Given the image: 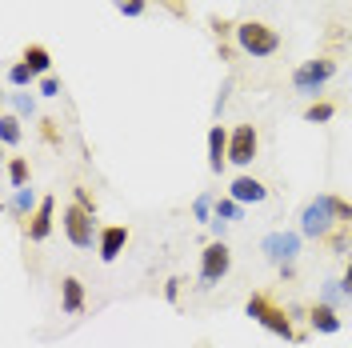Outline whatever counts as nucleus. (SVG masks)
Wrapping results in <instances>:
<instances>
[{
  "instance_id": "f257e3e1",
  "label": "nucleus",
  "mask_w": 352,
  "mask_h": 348,
  "mask_svg": "<svg viewBox=\"0 0 352 348\" xmlns=\"http://www.w3.org/2000/svg\"><path fill=\"white\" fill-rule=\"evenodd\" d=\"M336 224H352V204L349 200H340V196L320 193V196H312L305 208H300V237L329 240Z\"/></svg>"
},
{
  "instance_id": "f03ea898",
  "label": "nucleus",
  "mask_w": 352,
  "mask_h": 348,
  "mask_svg": "<svg viewBox=\"0 0 352 348\" xmlns=\"http://www.w3.org/2000/svg\"><path fill=\"white\" fill-rule=\"evenodd\" d=\"M236 44H241V52L244 56H252V61H264V56H272L276 48H280V32L272 28V24H264V21H244L236 24Z\"/></svg>"
},
{
  "instance_id": "7ed1b4c3",
  "label": "nucleus",
  "mask_w": 352,
  "mask_h": 348,
  "mask_svg": "<svg viewBox=\"0 0 352 348\" xmlns=\"http://www.w3.org/2000/svg\"><path fill=\"white\" fill-rule=\"evenodd\" d=\"M244 312H248L261 328H268L272 336H280V340H300L296 328H292V316H288L285 308L268 305V296H261V292H252V296L244 301Z\"/></svg>"
},
{
  "instance_id": "20e7f679",
  "label": "nucleus",
  "mask_w": 352,
  "mask_h": 348,
  "mask_svg": "<svg viewBox=\"0 0 352 348\" xmlns=\"http://www.w3.org/2000/svg\"><path fill=\"white\" fill-rule=\"evenodd\" d=\"M228 268H232V252H228V244L224 240H212L204 252H200V292H208V288H217L224 276H228Z\"/></svg>"
},
{
  "instance_id": "39448f33",
  "label": "nucleus",
  "mask_w": 352,
  "mask_h": 348,
  "mask_svg": "<svg viewBox=\"0 0 352 348\" xmlns=\"http://www.w3.org/2000/svg\"><path fill=\"white\" fill-rule=\"evenodd\" d=\"M332 76H336V61H329V56H316V61H305V65L292 72V88H296L300 96H316V92L329 85Z\"/></svg>"
},
{
  "instance_id": "423d86ee",
  "label": "nucleus",
  "mask_w": 352,
  "mask_h": 348,
  "mask_svg": "<svg viewBox=\"0 0 352 348\" xmlns=\"http://www.w3.org/2000/svg\"><path fill=\"white\" fill-rule=\"evenodd\" d=\"M92 217H96V213L80 208L76 200L68 204L65 217H60V228H65L68 244H76V248H92V237H100V232H96V224H92Z\"/></svg>"
},
{
  "instance_id": "0eeeda50",
  "label": "nucleus",
  "mask_w": 352,
  "mask_h": 348,
  "mask_svg": "<svg viewBox=\"0 0 352 348\" xmlns=\"http://www.w3.org/2000/svg\"><path fill=\"white\" fill-rule=\"evenodd\" d=\"M261 252L276 264V268H280V264H296V257H300V232H288V228L268 232V237L261 240Z\"/></svg>"
},
{
  "instance_id": "6e6552de",
  "label": "nucleus",
  "mask_w": 352,
  "mask_h": 348,
  "mask_svg": "<svg viewBox=\"0 0 352 348\" xmlns=\"http://www.w3.org/2000/svg\"><path fill=\"white\" fill-rule=\"evenodd\" d=\"M256 149H261L256 129H252V124H236V129H232V140H228V164H236V168L252 164Z\"/></svg>"
},
{
  "instance_id": "1a4fd4ad",
  "label": "nucleus",
  "mask_w": 352,
  "mask_h": 348,
  "mask_svg": "<svg viewBox=\"0 0 352 348\" xmlns=\"http://www.w3.org/2000/svg\"><path fill=\"white\" fill-rule=\"evenodd\" d=\"M52 220H56V200H52V196H44L41 208L28 217V240H32V244L48 240V237H52Z\"/></svg>"
},
{
  "instance_id": "9d476101",
  "label": "nucleus",
  "mask_w": 352,
  "mask_h": 348,
  "mask_svg": "<svg viewBox=\"0 0 352 348\" xmlns=\"http://www.w3.org/2000/svg\"><path fill=\"white\" fill-rule=\"evenodd\" d=\"M228 140H232V132L224 129V124H212L208 129V173H224V164H228Z\"/></svg>"
},
{
  "instance_id": "9b49d317",
  "label": "nucleus",
  "mask_w": 352,
  "mask_h": 348,
  "mask_svg": "<svg viewBox=\"0 0 352 348\" xmlns=\"http://www.w3.org/2000/svg\"><path fill=\"white\" fill-rule=\"evenodd\" d=\"M124 244H129V228L124 224H109V228H100V237H96V248H100V261L112 264L120 252H124Z\"/></svg>"
},
{
  "instance_id": "f8f14e48",
  "label": "nucleus",
  "mask_w": 352,
  "mask_h": 348,
  "mask_svg": "<svg viewBox=\"0 0 352 348\" xmlns=\"http://www.w3.org/2000/svg\"><path fill=\"white\" fill-rule=\"evenodd\" d=\"M228 196H232L236 204H264V200H268V188H264L256 176H236L232 188H228Z\"/></svg>"
},
{
  "instance_id": "ddd939ff",
  "label": "nucleus",
  "mask_w": 352,
  "mask_h": 348,
  "mask_svg": "<svg viewBox=\"0 0 352 348\" xmlns=\"http://www.w3.org/2000/svg\"><path fill=\"white\" fill-rule=\"evenodd\" d=\"M60 308H65L68 316H80L85 312V284L76 281V276H65L60 281Z\"/></svg>"
},
{
  "instance_id": "4468645a",
  "label": "nucleus",
  "mask_w": 352,
  "mask_h": 348,
  "mask_svg": "<svg viewBox=\"0 0 352 348\" xmlns=\"http://www.w3.org/2000/svg\"><path fill=\"white\" fill-rule=\"evenodd\" d=\"M308 325L316 328V332H324V336H336L340 332V312L336 308H329V305H312V312H308Z\"/></svg>"
},
{
  "instance_id": "2eb2a0df",
  "label": "nucleus",
  "mask_w": 352,
  "mask_h": 348,
  "mask_svg": "<svg viewBox=\"0 0 352 348\" xmlns=\"http://www.w3.org/2000/svg\"><path fill=\"white\" fill-rule=\"evenodd\" d=\"M36 208H41V200H36V193H32V188H16L12 204H4V213H8V217H32Z\"/></svg>"
},
{
  "instance_id": "dca6fc26",
  "label": "nucleus",
  "mask_w": 352,
  "mask_h": 348,
  "mask_svg": "<svg viewBox=\"0 0 352 348\" xmlns=\"http://www.w3.org/2000/svg\"><path fill=\"white\" fill-rule=\"evenodd\" d=\"M21 61H24L28 68H32L36 76H44V72L52 68V52H48L44 44H28V48H24V56H21Z\"/></svg>"
},
{
  "instance_id": "f3484780",
  "label": "nucleus",
  "mask_w": 352,
  "mask_h": 348,
  "mask_svg": "<svg viewBox=\"0 0 352 348\" xmlns=\"http://www.w3.org/2000/svg\"><path fill=\"white\" fill-rule=\"evenodd\" d=\"M4 173H8V188H12V193H16V188H28V160H24V156H12Z\"/></svg>"
},
{
  "instance_id": "a211bd4d",
  "label": "nucleus",
  "mask_w": 352,
  "mask_h": 348,
  "mask_svg": "<svg viewBox=\"0 0 352 348\" xmlns=\"http://www.w3.org/2000/svg\"><path fill=\"white\" fill-rule=\"evenodd\" d=\"M21 136H24V129H21V116L16 112H8V116H0V140L12 149V144H21Z\"/></svg>"
},
{
  "instance_id": "6ab92c4d",
  "label": "nucleus",
  "mask_w": 352,
  "mask_h": 348,
  "mask_svg": "<svg viewBox=\"0 0 352 348\" xmlns=\"http://www.w3.org/2000/svg\"><path fill=\"white\" fill-rule=\"evenodd\" d=\"M192 217H197L200 224H212V220H217V196H212V193H200L197 204H192Z\"/></svg>"
},
{
  "instance_id": "aec40b11",
  "label": "nucleus",
  "mask_w": 352,
  "mask_h": 348,
  "mask_svg": "<svg viewBox=\"0 0 352 348\" xmlns=\"http://www.w3.org/2000/svg\"><path fill=\"white\" fill-rule=\"evenodd\" d=\"M332 116H336V109H332L329 100H316V105H308V109H305L308 124H329Z\"/></svg>"
},
{
  "instance_id": "412c9836",
  "label": "nucleus",
  "mask_w": 352,
  "mask_h": 348,
  "mask_svg": "<svg viewBox=\"0 0 352 348\" xmlns=\"http://www.w3.org/2000/svg\"><path fill=\"white\" fill-rule=\"evenodd\" d=\"M344 296H349V292H344V284H340V281H324V284H320V305L336 308Z\"/></svg>"
},
{
  "instance_id": "4be33fe9",
  "label": "nucleus",
  "mask_w": 352,
  "mask_h": 348,
  "mask_svg": "<svg viewBox=\"0 0 352 348\" xmlns=\"http://www.w3.org/2000/svg\"><path fill=\"white\" fill-rule=\"evenodd\" d=\"M32 80H36V72L24 65V61H16V65L8 68V85H12V88H28Z\"/></svg>"
},
{
  "instance_id": "5701e85b",
  "label": "nucleus",
  "mask_w": 352,
  "mask_h": 348,
  "mask_svg": "<svg viewBox=\"0 0 352 348\" xmlns=\"http://www.w3.org/2000/svg\"><path fill=\"white\" fill-rule=\"evenodd\" d=\"M8 105H12L16 116H36V100L28 92H8Z\"/></svg>"
},
{
  "instance_id": "b1692460",
  "label": "nucleus",
  "mask_w": 352,
  "mask_h": 348,
  "mask_svg": "<svg viewBox=\"0 0 352 348\" xmlns=\"http://www.w3.org/2000/svg\"><path fill=\"white\" fill-rule=\"evenodd\" d=\"M241 208L244 204H236L232 196H224V200H217V220H228L232 224V220H241Z\"/></svg>"
},
{
  "instance_id": "393cba45",
  "label": "nucleus",
  "mask_w": 352,
  "mask_h": 348,
  "mask_svg": "<svg viewBox=\"0 0 352 348\" xmlns=\"http://www.w3.org/2000/svg\"><path fill=\"white\" fill-rule=\"evenodd\" d=\"M112 4L120 17H144V8H148V0H112Z\"/></svg>"
},
{
  "instance_id": "a878e982",
  "label": "nucleus",
  "mask_w": 352,
  "mask_h": 348,
  "mask_svg": "<svg viewBox=\"0 0 352 348\" xmlns=\"http://www.w3.org/2000/svg\"><path fill=\"white\" fill-rule=\"evenodd\" d=\"M164 301H168V305L180 301V276H168V281H164Z\"/></svg>"
},
{
  "instance_id": "bb28decb",
  "label": "nucleus",
  "mask_w": 352,
  "mask_h": 348,
  "mask_svg": "<svg viewBox=\"0 0 352 348\" xmlns=\"http://www.w3.org/2000/svg\"><path fill=\"white\" fill-rule=\"evenodd\" d=\"M72 196H76V204H80V208L96 213V200H92V193H88V188H72Z\"/></svg>"
},
{
  "instance_id": "cd10ccee",
  "label": "nucleus",
  "mask_w": 352,
  "mask_h": 348,
  "mask_svg": "<svg viewBox=\"0 0 352 348\" xmlns=\"http://www.w3.org/2000/svg\"><path fill=\"white\" fill-rule=\"evenodd\" d=\"M41 96H60V80H56V76H44L41 80Z\"/></svg>"
},
{
  "instance_id": "c85d7f7f",
  "label": "nucleus",
  "mask_w": 352,
  "mask_h": 348,
  "mask_svg": "<svg viewBox=\"0 0 352 348\" xmlns=\"http://www.w3.org/2000/svg\"><path fill=\"white\" fill-rule=\"evenodd\" d=\"M224 105H228V80H224V85H220V92H217V116L224 112Z\"/></svg>"
},
{
  "instance_id": "c756f323",
  "label": "nucleus",
  "mask_w": 352,
  "mask_h": 348,
  "mask_svg": "<svg viewBox=\"0 0 352 348\" xmlns=\"http://www.w3.org/2000/svg\"><path fill=\"white\" fill-rule=\"evenodd\" d=\"M340 284H344V292L352 296V261H349V268H344V276H340Z\"/></svg>"
},
{
  "instance_id": "7c9ffc66",
  "label": "nucleus",
  "mask_w": 352,
  "mask_h": 348,
  "mask_svg": "<svg viewBox=\"0 0 352 348\" xmlns=\"http://www.w3.org/2000/svg\"><path fill=\"white\" fill-rule=\"evenodd\" d=\"M164 4H168V8H173L176 17H184V4H180V0H164Z\"/></svg>"
}]
</instances>
